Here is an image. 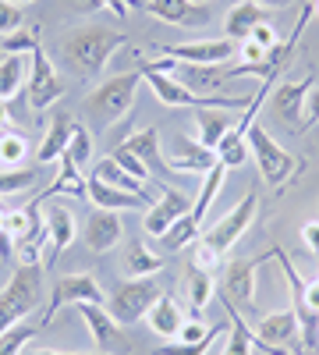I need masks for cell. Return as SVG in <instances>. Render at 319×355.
I'll list each match as a JSON object with an SVG mask.
<instances>
[{
	"label": "cell",
	"instance_id": "6da1fadb",
	"mask_svg": "<svg viewBox=\"0 0 319 355\" xmlns=\"http://www.w3.org/2000/svg\"><path fill=\"white\" fill-rule=\"evenodd\" d=\"M255 214H259V196L248 192L227 217H220L213 227H206V231L195 239V263L206 266V270H213V263H220L230 249L245 239V231L252 227Z\"/></svg>",
	"mask_w": 319,
	"mask_h": 355
},
{
	"label": "cell",
	"instance_id": "7a4b0ae2",
	"mask_svg": "<svg viewBox=\"0 0 319 355\" xmlns=\"http://www.w3.org/2000/svg\"><path fill=\"white\" fill-rule=\"evenodd\" d=\"M125 43H128L125 33H113V28H103V25H82V28H75V33H68L64 57L82 78H96V75H103L110 57Z\"/></svg>",
	"mask_w": 319,
	"mask_h": 355
},
{
	"label": "cell",
	"instance_id": "3957f363",
	"mask_svg": "<svg viewBox=\"0 0 319 355\" xmlns=\"http://www.w3.org/2000/svg\"><path fill=\"white\" fill-rule=\"evenodd\" d=\"M138 85H142V71L138 68L125 71V75H113V78H103L82 103L85 117H89L93 125H100V128H110L113 121H121V117L135 107Z\"/></svg>",
	"mask_w": 319,
	"mask_h": 355
},
{
	"label": "cell",
	"instance_id": "277c9868",
	"mask_svg": "<svg viewBox=\"0 0 319 355\" xmlns=\"http://www.w3.org/2000/svg\"><path fill=\"white\" fill-rule=\"evenodd\" d=\"M39 299H43V263H21L8 277V284L0 288V334L21 323L25 316H33Z\"/></svg>",
	"mask_w": 319,
	"mask_h": 355
},
{
	"label": "cell",
	"instance_id": "5b68a950",
	"mask_svg": "<svg viewBox=\"0 0 319 355\" xmlns=\"http://www.w3.org/2000/svg\"><path fill=\"white\" fill-rule=\"evenodd\" d=\"M248 157H255V164H259V174H263V182L266 185H273V189H284L291 178L305 167V160H298V157H291L284 150V146L266 132V128H259V125H252L248 128Z\"/></svg>",
	"mask_w": 319,
	"mask_h": 355
},
{
	"label": "cell",
	"instance_id": "8992f818",
	"mask_svg": "<svg viewBox=\"0 0 319 355\" xmlns=\"http://www.w3.org/2000/svg\"><path fill=\"white\" fill-rule=\"evenodd\" d=\"M160 281L156 277H125L121 284H113L107 295V313L118 320V327H131V323L146 320L153 302L160 299Z\"/></svg>",
	"mask_w": 319,
	"mask_h": 355
},
{
	"label": "cell",
	"instance_id": "52a82bcc",
	"mask_svg": "<svg viewBox=\"0 0 319 355\" xmlns=\"http://www.w3.org/2000/svg\"><path fill=\"white\" fill-rule=\"evenodd\" d=\"M82 302H96V306H107L103 299V288L93 274H68V277H57L53 288H50V302L43 309V327L57 320L61 309H75Z\"/></svg>",
	"mask_w": 319,
	"mask_h": 355
},
{
	"label": "cell",
	"instance_id": "ba28073f",
	"mask_svg": "<svg viewBox=\"0 0 319 355\" xmlns=\"http://www.w3.org/2000/svg\"><path fill=\"white\" fill-rule=\"evenodd\" d=\"M255 348L266 355H291L302 352V334H298V316L295 309H277L266 313L263 320L255 323Z\"/></svg>",
	"mask_w": 319,
	"mask_h": 355
},
{
	"label": "cell",
	"instance_id": "9c48e42d",
	"mask_svg": "<svg viewBox=\"0 0 319 355\" xmlns=\"http://www.w3.org/2000/svg\"><path fill=\"white\" fill-rule=\"evenodd\" d=\"M25 93H28V107L33 110H46L57 100L64 96V82L57 75L50 53L43 50V43L28 53V82H25Z\"/></svg>",
	"mask_w": 319,
	"mask_h": 355
},
{
	"label": "cell",
	"instance_id": "30bf717a",
	"mask_svg": "<svg viewBox=\"0 0 319 355\" xmlns=\"http://www.w3.org/2000/svg\"><path fill=\"white\" fill-rule=\"evenodd\" d=\"M238 53L235 40H195V43H163L160 57H170V61H185V64H227L230 57Z\"/></svg>",
	"mask_w": 319,
	"mask_h": 355
},
{
	"label": "cell",
	"instance_id": "8fae6325",
	"mask_svg": "<svg viewBox=\"0 0 319 355\" xmlns=\"http://www.w3.org/2000/svg\"><path fill=\"white\" fill-rule=\"evenodd\" d=\"M266 256L259 259H230L227 270H224V284L220 295L235 306V309H255V277H259V266H263Z\"/></svg>",
	"mask_w": 319,
	"mask_h": 355
},
{
	"label": "cell",
	"instance_id": "7c38bea8",
	"mask_svg": "<svg viewBox=\"0 0 319 355\" xmlns=\"http://www.w3.org/2000/svg\"><path fill=\"white\" fill-rule=\"evenodd\" d=\"M312 75H305L302 82H277L273 85V117L284 121V128L291 135H302V110H305V96L312 89Z\"/></svg>",
	"mask_w": 319,
	"mask_h": 355
},
{
	"label": "cell",
	"instance_id": "4fadbf2b",
	"mask_svg": "<svg viewBox=\"0 0 319 355\" xmlns=\"http://www.w3.org/2000/svg\"><path fill=\"white\" fill-rule=\"evenodd\" d=\"M163 167L174 174H206L217 167V150H206L199 139L181 135L178 139V150L163 153Z\"/></svg>",
	"mask_w": 319,
	"mask_h": 355
},
{
	"label": "cell",
	"instance_id": "5bb4252c",
	"mask_svg": "<svg viewBox=\"0 0 319 355\" xmlns=\"http://www.w3.org/2000/svg\"><path fill=\"white\" fill-rule=\"evenodd\" d=\"M146 11L160 21L181 25V28H202L213 21L210 8L199 4V0H146Z\"/></svg>",
	"mask_w": 319,
	"mask_h": 355
},
{
	"label": "cell",
	"instance_id": "9a60e30c",
	"mask_svg": "<svg viewBox=\"0 0 319 355\" xmlns=\"http://www.w3.org/2000/svg\"><path fill=\"white\" fill-rule=\"evenodd\" d=\"M188 210H192L188 196H181L178 189H163L160 199L149 206V214H146V220H142V227H146V234H153V239H163V234L170 231V224H178Z\"/></svg>",
	"mask_w": 319,
	"mask_h": 355
},
{
	"label": "cell",
	"instance_id": "2e32d148",
	"mask_svg": "<svg viewBox=\"0 0 319 355\" xmlns=\"http://www.w3.org/2000/svg\"><path fill=\"white\" fill-rule=\"evenodd\" d=\"M121 234H125V224H121V214L118 210H96L85 217L82 224V239L85 245H89L93 252H110L113 245L121 242Z\"/></svg>",
	"mask_w": 319,
	"mask_h": 355
},
{
	"label": "cell",
	"instance_id": "e0dca14e",
	"mask_svg": "<svg viewBox=\"0 0 319 355\" xmlns=\"http://www.w3.org/2000/svg\"><path fill=\"white\" fill-rule=\"evenodd\" d=\"M46 239H50V252H46V270L50 266H57V259L64 256V249L75 242L78 234V224H75V214L68 210V206H46Z\"/></svg>",
	"mask_w": 319,
	"mask_h": 355
},
{
	"label": "cell",
	"instance_id": "ac0fdd59",
	"mask_svg": "<svg viewBox=\"0 0 319 355\" xmlns=\"http://www.w3.org/2000/svg\"><path fill=\"white\" fill-rule=\"evenodd\" d=\"M185 89H192V93L199 96H213L224 89V64H185V61H170V71Z\"/></svg>",
	"mask_w": 319,
	"mask_h": 355
},
{
	"label": "cell",
	"instance_id": "d6986e66",
	"mask_svg": "<svg viewBox=\"0 0 319 355\" xmlns=\"http://www.w3.org/2000/svg\"><path fill=\"white\" fill-rule=\"evenodd\" d=\"M146 320H149V331H153L156 338L174 341V338H178V331L185 327L188 313H185V306L178 302V295H174V291H163L160 299L153 302V309L146 313Z\"/></svg>",
	"mask_w": 319,
	"mask_h": 355
},
{
	"label": "cell",
	"instance_id": "ffe728a7",
	"mask_svg": "<svg viewBox=\"0 0 319 355\" xmlns=\"http://www.w3.org/2000/svg\"><path fill=\"white\" fill-rule=\"evenodd\" d=\"M75 309H78V316L85 320V327H89V334H93V345H96L100 352H113V348H118L121 327H118V320L107 313V306L82 302V306H75Z\"/></svg>",
	"mask_w": 319,
	"mask_h": 355
},
{
	"label": "cell",
	"instance_id": "44dd1931",
	"mask_svg": "<svg viewBox=\"0 0 319 355\" xmlns=\"http://www.w3.org/2000/svg\"><path fill=\"white\" fill-rule=\"evenodd\" d=\"M75 117L68 110H57L50 114V121H46V135H43V146H39V153L36 160L39 164H53V160H61L64 150H68V142H71V132H75Z\"/></svg>",
	"mask_w": 319,
	"mask_h": 355
},
{
	"label": "cell",
	"instance_id": "7402d4cb",
	"mask_svg": "<svg viewBox=\"0 0 319 355\" xmlns=\"http://www.w3.org/2000/svg\"><path fill=\"white\" fill-rule=\"evenodd\" d=\"M85 196L93 199V206H100V210H138V206H153V199H142L135 192H125V189H113L107 182H100V178H85Z\"/></svg>",
	"mask_w": 319,
	"mask_h": 355
},
{
	"label": "cell",
	"instance_id": "603a6c76",
	"mask_svg": "<svg viewBox=\"0 0 319 355\" xmlns=\"http://www.w3.org/2000/svg\"><path fill=\"white\" fill-rule=\"evenodd\" d=\"M263 21H266V8L255 4V0H241V4H235V8L227 11V18H224V36L235 40V43H245V40L252 36V28L263 25Z\"/></svg>",
	"mask_w": 319,
	"mask_h": 355
},
{
	"label": "cell",
	"instance_id": "cb8c5ba5",
	"mask_svg": "<svg viewBox=\"0 0 319 355\" xmlns=\"http://www.w3.org/2000/svg\"><path fill=\"white\" fill-rule=\"evenodd\" d=\"M220 299V306H224V313H227V348H224V355H252L255 352V334H252V327L245 323V316H241V309H235L224 295H217Z\"/></svg>",
	"mask_w": 319,
	"mask_h": 355
},
{
	"label": "cell",
	"instance_id": "d4e9b609",
	"mask_svg": "<svg viewBox=\"0 0 319 355\" xmlns=\"http://www.w3.org/2000/svg\"><path fill=\"white\" fill-rule=\"evenodd\" d=\"M224 178H227V167H224L220 160H217L213 171H206V178H202V189H199V196H195V202H192V210H188V217H192L195 227L206 224L210 206L217 202V196H220V189H224Z\"/></svg>",
	"mask_w": 319,
	"mask_h": 355
},
{
	"label": "cell",
	"instance_id": "484cf974",
	"mask_svg": "<svg viewBox=\"0 0 319 355\" xmlns=\"http://www.w3.org/2000/svg\"><path fill=\"white\" fill-rule=\"evenodd\" d=\"M185 284H188V306H192V313L199 316L202 309L213 302V295H217V277H213V270H206V266L188 263Z\"/></svg>",
	"mask_w": 319,
	"mask_h": 355
},
{
	"label": "cell",
	"instance_id": "4316f807",
	"mask_svg": "<svg viewBox=\"0 0 319 355\" xmlns=\"http://www.w3.org/2000/svg\"><path fill=\"white\" fill-rule=\"evenodd\" d=\"M93 178H100V182H107V185H113V189H125V192H135V196H142V199H153L149 196V189H146V182H138L135 174H128L113 157H103V160H96V167H93ZM156 202V199H153Z\"/></svg>",
	"mask_w": 319,
	"mask_h": 355
},
{
	"label": "cell",
	"instance_id": "83f0119b",
	"mask_svg": "<svg viewBox=\"0 0 319 355\" xmlns=\"http://www.w3.org/2000/svg\"><path fill=\"white\" fill-rule=\"evenodd\" d=\"M121 150H128L131 157H138V160L146 164L149 171L163 164V153H160V128H156V125L131 132V135H128V139L121 142Z\"/></svg>",
	"mask_w": 319,
	"mask_h": 355
},
{
	"label": "cell",
	"instance_id": "f1b7e54d",
	"mask_svg": "<svg viewBox=\"0 0 319 355\" xmlns=\"http://www.w3.org/2000/svg\"><path fill=\"white\" fill-rule=\"evenodd\" d=\"M57 164H61V171H57V178H53V182L33 199L36 206L39 202H46L50 196H85V178H82V171L68 160V157H61V160H57Z\"/></svg>",
	"mask_w": 319,
	"mask_h": 355
},
{
	"label": "cell",
	"instance_id": "f546056e",
	"mask_svg": "<svg viewBox=\"0 0 319 355\" xmlns=\"http://www.w3.org/2000/svg\"><path fill=\"white\" fill-rule=\"evenodd\" d=\"M195 121H199V142L206 146V150H217L220 139L235 128L230 117H227V110H217V107H199Z\"/></svg>",
	"mask_w": 319,
	"mask_h": 355
},
{
	"label": "cell",
	"instance_id": "4dcf8cb0",
	"mask_svg": "<svg viewBox=\"0 0 319 355\" xmlns=\"http://www.w3.org/2000/svg\"><path fill=\"white\" fill-rule=\"evenodd\" d=\"M160 270H163V259L146 242H131L125 249V277H156Z\"/></svg>",
	"mask_w": 319,
	"mask_h": 355
},
{
	"label": "cell",
	"instance_id": "1f68e13d",
	"mask_svg": "<svg viewBox=\"0 0 319 355\" xmlns=\"http://www.w3.org/2000/svg\"><path fill=\"white\" fill-rule=\"evenodd\" d=\"M25 82H28V57L25 53L0 57V100H11Z\"/></svg>",
	"mask_w": 319,
	"mask_h": 355
},
{
	"label": "cell",
	"instance_id": "d6a6232c",
	"mask_svg": "<svg viewBox=\"0 0 319 355\" xmlns=\"http://www.w3.org/2000/svg\"><path fill=\"white\" fill-rule=\"evenodd\" d=\"M217 160H220L227 171L245 167V160H248V139H245V135H238L235 128H230V132L220 139V146H217Z\"/></svg>",
	"mask_w": 319,
	"mask_h": 355
},
{
	"label": "cell",
	"instance_id": "836d02e7",
	"mask_svg": "<svg viewBox=\"0 0 319 355\" xmlns=\"http://www.w3.org/2000/svg\"><path fill=\"white\" fill-rule=\"evenodd\" d=\"M36 182H39L36 167H4L0 171V196H21L36 189Z\"/></svg>",
	"mask_w": 319,
	"mask_h": 355
},
{
	"label": "cell",
	"instance_id": "e575fe53",
	"mask_svg": "<svg viewBox=\"0 0 319 355\" xmlns=\"http://www.w3.org/2000/svg\"><path fill=\"white\" fill-rule=\"evenodd\" d=\"M64 157L82 171L85 164H89L93 160V132L89 128H85L82 121L75 125V132H71V142H68V150H64Z\"/></svg>",
	"mask_w": 319,
	"mask_h": 355
},
{
	"label": "cell",
	"instance_id": "d590c367",
	"mask_svg": "<svg viewBox=\"0 0 319 355\" xmlns=\"http://www.w3.org/2000/svg\"><path fill=\"white\" fill-rule=\"evenodd\" d=\"M39 334V327H33V323H15V327H8L4 334H0V355H21L25 345L33 341Z\"/></svg>",
	"mask_w": 319,
	"mask_h": 355
},
{
	"label": "cell",
	"instance_id": "8d00e7d4",
	"mask_svg": "<svg viewBox=\"0 0 319 355\" xmlns=\"http://www.w3.org/2000/svg\"><path fill=\"white\" fill-rule=\"evenodd\" d=\"M25 157H28V139L21 132H4L0 135V164L4 167H21Z\"/></svg>",
	"mask_w": 319,
	"mask_h": 355
},
{
	"label": "cell",
	"instance_id": "74e56055",
	"mask_svg": "<svg viewBox=\"0 0 319 355\" xmlns=\"http://www.w3.org/2000/svg\"><path fill=\"white\" fill-rule=\"evenodd\" d=\"M224 334V323H217V327L202 338V341H195V345H181V341H167L163 348H156L153 355H206L210 348H213V341Z\"/></svg>",
	"mask_w": 319,
	"mask_h": 355
},
{
	"label": "cell",
	"instance_id": "f35d334b",
	"mask_svg": "<svg viewBox=\"0 0 319 355\" xmlns=\"http://www.w3.org/2000/svg\"><path fill=\"white\" fill-rule=\"evenodd\" d=\"M199 234H202V227H195V224H192V217L185 214V217H181L178 224H170V231L163 234L160 242H163L167 249H174V252H178V249H185L188 242H195Z\"/></svg>",
	"mask_w": 319,
	"mask_h": 355
},
{
	"label": "cell",
	"instance_id": "ab89813d",
	"mask_svg": "<svg viewBox=\"0 0 319 355\" xmlns=\"http://www.w3.org/2000/svg\"><path fill=\"white\" fill-rule=\"evenodd\" d=\"M0 43H4V50L8 53H33L36 46H39V36L36 33H28V28H18V33H11V36H4V40H0Z\"/></svg>",
	"mask_w": 319,
	"mask_h": 355
},
{
	"label": "cell",
	"instance_id": "60d3db41",
	"mask_svg": "<svg viewBox=\"0 0 319 355\" xmlns=\"http://www.w3.org/2000/svg\"><path fill=\"white\" fill-rule=\"evenodd\" d=\"M21 28V8L15 0H0V40Z\"/></svg>",
	"mask_w": 319,
	"mask_h": 355
},
{
	"label": "cell",
	"instance_id": "b9f144b4",
	"mask_svg": "<svg viewBox=\"0 0 319 355\" xmlns=\"http://www.w3.org/2000/svg\"><path fill=\"white\" fill-rule=\"evenodd\" d=\"M110 157H113V160H118V164H121V167H125L128 174H135V178H138V182H149V167H146V164H142L138 157H131L128 150H121V146H118V150H113Z\"/></svg>",
	"mask_w": 319,
	"mask_h": 355
},
{
	"label": "cell",
	"instance_id": "7bdbcfd3",
	"mask_svg": "<svg viewBox=\"0 0 319 355\" xmlns=\"http://www.w3.org/2000/svg\"><path fill=\"white\" fill-rule=\"evenodd\" d=\"M213 327H206V323H199V316H192V320H185V327L178 331V338L174 341H181V345H195V341H202Z\"/></svg>",
	"mask_w": 319,
	"mask_h": 355
},
{
	"label": "cell",
	"instance_id": "ee69618b",
	"mask_svg": "<svg viewBox=\"0 0 319 355\" xmlns=\"http://www.w3.org/2000/svg\"><path fill=\"white\" fill-rule=\"evenodd\" d=\"M312 125H319V85H312V89H309V96H305V110H302V135H305Z\"/></svg>",
	"mask_w": 319,
	"mask_h": 355
},
{
	"label": "cell",
	"instance_id": "f6af8a7d",
	"mask_svg": "<svg viewBox=\"0 0 319 355\" xmlns=\"http://www.w3.org/2000/svg\"><path fill=\"white\" fill-rule=\"evenodd\" d=\"M248 40H255L263 50H273V46L280 43V33H277L270 21H263V25H255V28H252V36H248Z\"/></svg>",
	"mask_w": 319,
	"mask_h": 355
},
{
	"label": "cell",
	"instance_id": "bcb514c9",
	"mask_svg": "<svg viewBox=\"0 0 319 355\" xmlns=\"http://www.w3.org/2000/svg\"><path fill=\"white\" fill-rule=\"evenodd\" d=\"M302 242L319 256V220H309V224H302Z\"/></svg>",
	"mask_w": 319,
	"mask_h": 355
},
{
	"label": "cell",
	"instance_id": "7dc6e473",
	"mask_svg": "<svg viewBox=\"0 0 319 355\" xmlns=\"http://www.w3.org/2000/svg\"><path fill=\"white\" fill-rule=\"evenodd\" d=\"M96 4H103V8H110L118 18H125V4H131V8H146V0H96Z\"/></svg>",
	"mask_w": 319,
	"mask_h": 355
},
{
	"label": "cell",
	"instance_id": "c3c4849f",
	"mask_svg": "<svg viewBox=\"0 0 319 355\" xmlns=\"http://www.w3.org/2000/svg\"><path fill=\"white\" fill-rule=\"evenodd\" d=\"M0 259H4V263H11L15 259V234L4 227V231H0Z\"/></svg>",
	"mask_w": 319,
	"mask_h": 355
},
{
	"label": "cell",
	"instance_id": "681fc988",
	"mask_svg": "<svg viewBox=\"0 0 319 355\" xmlns=\"http://www.w3.org/2000/svg\"><path fill=\"white\" fill-rule=\"evenodd\" d=\"M305 306H309L312 313H319V281L305 284Z\"/></svg>",
	"mask_w": 319,
	"mask_h": 355
},
{
	"label": "cell",
	"instance_id": "f907efd6",
	"mask_svg": "<svg viewBox=\"0 0 319 355\" xmlns=\"http://www.w3.org/2000/svg\"><path fill=\"white\" fill-rule=\"evenodd\" d=\"M255 4H263L270 11V8H291V4H298V0H255Z\"/></svg>",
	"mask_w": 319,
	"mask_h": 355
},
{
	"label": "cell",
	"instance_id": "816d5d0a",
	"mask_svg": "<svg viewBox=\"0 0 319 355\" xmlns=\"http://www.w3.org/2000/svg\"><path fill=\"white\" fill-rule=\"evenodd\" d=\"M21 355H71V352H57V348H28Z\"/></svg>",
	"mask_w": 319,
	"mask_h": 355
},
{
	"label": "cell",
	"instance_id": "f5cc1de1",
	"mask_svg": "<svg viewBox=\"0 0 319 355\" xmlns=\"http://www.w3.org/2000/svg\"><path fill=\"white\" fill-rule=\"evenodd\" d=\"M11 125V110H8V100H0V128Z\"/></svg>",
	"mask_w": 319,
	"mask_h": 355
},
{
	"label": "cell",
	"instance_id": "db71d44e",
	"mask_svg": "<svg viewBox=\"0 0 319 355\" xmlns=\"http://www.w3.org/2000/svg\"><path fill=\"white\" fill-rule=\"evenodd\" d=\"M312 18H319V0H312Z\"/></svg>",
	"mask_w": 319,
	"mask_h": 355
},
{
	"label": "cell",
	"instance_id": "11a10c76",
	"mask_svg": "<svg viewBox=\"0 0 319 355\" xmlns=\"http://www.w3.org/2000/svg\"><path fill=\"white\" fill-rule=\"evenodd\" d=\"M15 4H18V8H25V4H33V0H15Z\"/></svg>",
	"mask_w": 319,
	"mask_h": 355
},
{
	"label": "cell",
	"instance_id": "9f6ffc18",
	"mask_svg": "<svg viewBox=\"0 0 319 355\" xmlns=\"http://www.w3.org/2000/svg\"><path fill=\"white\" fill-rule=\"evenodd\" d=\"M85 355H110V352H85Z\"/></svg>",
	"mask_w": 319,
	"mask_h": 355
},
{
	"label": "cell",
	"instance_id": "6f0895ef",
	"mask_svg": "<svg viewBox=\"0 0 319 355\" xmlns=\"http://www.w3.org/2000/svg\"><path fill=\"white\" fill-rule=\"evenodd\" d=\"M199 4H206V0H199Z\"/></svg>",
	"mask_w": 319,
	"mask_h": 355
},
{
	"label": "cell",
	"instance_id": "680465c9",
	"mask_svg": "<svg viewBox=\"0 0 319 355\" xmlns=\"http://www.w3.org/2000/svg\"><path fill=\"white\" fill-rule=\"evenodd\" d=\"M0 57H4V53H0Z\"/></svg>",
	"mask_w": 319,
	"mask_h": 355
}]
</instances>
